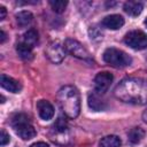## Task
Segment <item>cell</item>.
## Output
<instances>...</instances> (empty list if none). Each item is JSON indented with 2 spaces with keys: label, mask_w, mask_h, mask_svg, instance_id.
<instances>
[{
  "label": "cell",
  "mask_w": 147,
  "mask_h": 147,
  "mask_svg": "<svg viewBox=\"0 0 147 147\" xmlns=\"http://www.w3.org/2000/svg\"><path fill=\"white\" fill-rule=\"evenodd\" d=\"M142 119H144V122H145V123H147V109L142 113Z\"/></svg>",
  "instance_id": "25"
},
{
  "label": "cell",
  "mask_w": 147,
  "mask_h": 147,
  "mask_svg": "<svg viewBox=\"0 0 147 147\" xmlns=\"http://www.w3.org/2000/svg\"><path fill=\"white\" fill-rule=\"evenodd\" d=\"M103 61L114 68H125L132 63L131 56L118 48H107L103 52Z\"/></svg>",
  "instance_id": "4"
},
{
  "label": "cell",
  "mask_w": 147,
  "mask_h": 147,
  "mask_svg": "<svg viewBox=\"0 0 147 147\" xmlns=\"http://www.w3.org/2000/svg\"><path fill=\"white\" fill-rule=\"evenodd\" d=\"M68 2L67 1H63V0H51L49 1V6L52 7V9L55 11V13H62L64 11L65 7H67Z\"/></svg>",
  "instance_id": "20"
},
{
  "label": "cell",
  "mask_w": 147,
  "mask_h": 147,
  "mask_svg": "<svg viewBox=\"0 0 147 147\" xmlns=\"http://www.w3.org/2000/svg\"><path fill=\"white\" fill-rule=\"evenodd\" d=\"M6 37H7V36H6L5 31L1 29V30H0V42H1V44H3V42H5V40H6Z\"/></svg>",
  "instance_id": "24"
},
{
  "label": "cell",
  "mask_w": 147,
  "mask_h": 147,
  "mask_svg": "<svg viewBox=\"0 0 147 147\" xmlns=\"http://www.w3.org/2000/svg\"><path fill=\"white\" fill-rule=\"evenodd\" d=\"M87 103L88 107L94 111H101L107 108L106 102L99 96L98 93H90L87 96Z\"/></svg>",
  "instance_id": "13"
},
{
  "label": "cell",
  "mask_w": 147,
  "mask_h": 147,
  "mask_svg": "<svg viewBox=\"0 0 147 147\" xmlns=\"http://www.w3.org/2000/svg\"><path fill=\"white\" fill-rule=\"evenodd\" d=\"M37 110L41 119L49 121L54 116V107L47 100H39L37 102Z\"/></svg>",
  "instance_id": "10"
},
{
  "label": "cell",
  "mask_w": 147,
  "mask_h": 147,
  "mask_svg": "<svg viewBox=\"0 0 147 147\" xmlns=\"http://www.w3.org/2000/svg\"><path fill=\"white\" fill-rule=\"evenodd\" d=\"M145 25L147 26V17H146V20H145Z\"/></svg>",
  "instance_id": "27"
},
{
  "label": "cell",
  "mask_w": 147,
  "mask_h": 147,
  "mask_svg": "<svg viewBox=\"0 0 147 147\" xmlns=\"http://www.w3.org/2000/svg\"><path fill=\"white\" fill-rule=\"evenodd\" d=\"M64 48L68 53H70L72 56L84 60V61H91V55L88 51L76 39L68 38L64 41Z\"/></svg>",
  "instance_id": "7"
},
{
  "label": "cell",
  "mask_w": 147,
  "mask_h": 147,
  "mask_svg": "<svg viewBox=\"0 0 147 147\" xmlns=\"http://www.w3.org/2000/svg\"><path fill=\"white\" fill-rule=\"evenodd\" d=\"M142 3L139 1H126L124 3V11L130 16H138L142 11Z\"/></svg>",
  "instance_id": "14"
},
{
  "label": "cell",
  "mask_w": 147,
  "mask_h": 147,
  "mask_svg": "<svg viewBox=\"0 0 147 147\" xmlns=\"http://www.w3.org/2000/svg\"><path fill=\"white\" fill-rule=\"evenodd\" d=\"M6 14H7V10H6V8H5L3 6H0V21L5 20V17H6Z\"/></svg>",
  "instance_id": "22"
},
{
  "label": "cell",
  "mask_w": 147,
  "mask_h": 147,
  "mask_svg": "<svg viewBox=\"0 0 147 147\" xmlns=\"http://www.w3.org/2000/svg\"><path fill=\"white\" fill-rule=\"evenodd\" d=\"M16 52H17V55H18L21 59L25 60V61H29V60H31V59L33 57L32 47L29 46V45H26V44L23 42V41H21V42H18V44L16 45Z\"/></svg>",
  "instance_id": "15"
},
{
  "label": "cell",
  "mask_w": 147,
  "mask_h": 147,
  "mask_svg": "<svg viewBox=\"0 0 147 147\" xmlns=\"http://www.w3.org/2000/svg\"><path fill=\"white\" fill-rule=\"evenodd\" d=\"M38 39H39L38 32H37L34 29H30V30H28V31L23 34V42H25L26 45L31 46L32 48L37 45Z\"/></svg>",
  "instance_id": "19"
},
{
  "label": "cell",
  "mask_w": 147,
  "mask_h": 147,
  "mask_svg": "<svg viewBox=\"0 0 147 147\" xmlns=\"http://www.w3.org/2000/svg\"><path fill=\"white\" fill-rule=\"evenodd\" d=\"M1 102H5V96L3 95H1Z\"/></svg>",
  "instance_id": "26"
},
{
  "label": "cell",
  "mask_w": 147,
  "mask_h": 147,
  "mask_svg": "<svg viewBox=\"0 0 147 147\" xmlns=\"http://www.w3.org/2000/svg\"><path fill=\"white\" fill-rule=\"evenodd\" d=\"M15 18H16V22L20 28H25L32 23L33 15L28 10H22L15 15Z\"/></svg>",
  "instance_id": "16"
},
{
  "label": "cell",
  "mask_w": 147,
  "mask_h": 147,
  "mask_svg": "<svg viewBox=\"0 0 147 147\" xmlns=\"http://www.w3.org/2000/svg\"><path fill=\"white\" fill-rule=\"evenodd\" d=\"M57 101L63 114L69 118H76L80 111V95L72 85H64L57 92Z\"/></svg>",
  "instance_id": "2"
},
{
  "label": "cell",
  "mask_w": 147,
  "mask_h": 147,
  "mask_svg": "<svg viewBox=\"0 0 147 147\" xmlns=\"http://www.w3.org/2000/svg\"><path fill=\"white\" fill-rule=\"evenodd\" d=\"M124 42L133 49H145L147 48V34L141 30H132L125 34Z\"/></svg>",
  "instance_id": "6"
},
{
  "label": "cell",
  "mask_w": 147,
  "mask_h": 147,
  "mask_svg": "<svg viewBox=\"0 0 147 147\" xmlns=\"http://www.w3.org/2000/svg\"><path fill=\"white\" fill-rule=\"evenodd\" d=\"M9 141H10L9 134H8L5 130H1V132H0V145H1V146H5V145H7Z\"/></svg>",
  "instance_id": "21"
},
{
  "label": "cell",
  "mask_w": 147,
  "mask_h": 147,
  "mask_svg": "<svg viewBox=\"0 0 147 147\" xmlns=\"http://www.w3.org/2000/svg\"><path fill=\"white\" fill-rule=\"evenodd\" d=\"M127 137H129V142L131 145H137L145 138V130L142 127H133L130 130Z\"/></svg>",
  "instance_id": "17"
},
{
  "label": "cell",
  "mask_w": 147,
  "mask_h": 147,
  "mask_svg": "<svg viewBox=\"0 0 147 147\" xmlns=\"http://www.w3.org/2000/svg\"><path fill=\"white\" fill-rule=\"evenodd\" d=\"M114 77L108 71H101L94 77V91L98 94H103L110 86Z\"/></svg>",
  "instance_id": "9"
},
{
  "label": "cell",
  "mask_w": 147,
  "mask_h": 147,
  "mask_svg": "<svg viewBox=\"0 0 147 147\" xmlns=\"http://www.w3.org/2000/svg\"><path fill=\"white\" fill-rule=\"evenodd\" d=\"M0 79H1V86L5 90H7V91H9L11 93H18L21 91V88H22L21 84L16 79H14V78L5 75V74L1 75Z\"/></svg>",
  "instance_id": "12"
},
{
  "label": "cell",
  "mask_w": 147,
  "mask_h": 147,
  "mask_svg": "<svg viewBox=\"0 0 147 147\" xmlns=\"http://www.w3.org/2000/svg\"><path fill=\"white\" fill-rule=\"evenodd\" d=\"M121 139L117 136L110 134V136H106L103 137L100 142H99V147H121Z\"/></svg>",
  "instance_id": "18"
},
{
  "label": "cell",
  "mask_w": 147,
  "mask_h": 147,
  "mask_svg": "<svg viewBox=\"0 0 147 147\" xmlns=\"http://www.w3.org/2000/svg\"><path fill=\"white\" fill-rule=\"evenodd\" d=\"M101 24L107 28V29H110V30H117L119 28H122L124 25V18L121 16V15H117V14H113V15H108L106 16Z\"/></svg>",
  "instance_id": "11"
},
{
  "label": "cell",
  "mask_w": 147,
  "mask_h": 147,
  "mask_svg": "<svg viewBox=\"0 0 147 147\" xmlns=\"http://www.w3.org/2000/svg\"><path fill=\"white\" fill-rule=\"evenodd\" d=\"M10 125L14 129L15 133L23 140H30L37 134L34 127L32 126L29 117L25 114L13 115V117L10 118Z\"/></svg>",
  "instance_id": "3"
},
{
  "label": "cell",
  "mask_w": 147,
  "mask_h": 147,
  "mask_svg": "<svg viewBox=\"0 0 147 147\" xmlns=\"http://www.w3.org/2000/svg\"><path fill=\"white\" fill-rule=\"evenodd\" d=\"M30 147H49L46 142H44V141H38V142H34V144H32Z\"/></svg>",
  "instance_id": "23"
},
{
  "label": "cell",
  "mask_w": 147,
  "mask_h": 147,
  "mask_svg": "<svg viewBox=\"0 0 147 147\" xmlns=\"http://www.w3.org/2000/svg\"><path fill=\"white\" fill-rule=\"evenodd\" d=\"M45 54L48 57V60L52 61L53 63H60L63 61L65 56V48L59 40H55L49 42V45L45 51Z\"/></svg>",
  "instance_id": "8"
},
{
  "label": "cell",
  "mask_w": 147,
  "mask_h": 147,
  "mask_svg": "<svg viewBox=\"0 0 147 147\" xmlns=\"http://www.w3.org/2000/svg\"><path fill=\"white\" fill-rule=\"evenodd\" d=\"M114 95L131 105H147V80L142 78H124L114 90Z\"/></svg>",
  "instance_id": "1"
},
{
  "label": "cell",
  "mask_w": 147,
  "mask_h": 147,
  "mask_svg": "<svg viewBox=\"0 0 147 147\" xmlns=\"http://www.w3.org/2000/svg\"><path fill=\"white\" fill-rule=\"evenodd\" d=\"M51 139L60 145H64L68 142L69 139V130H68V123L64 119V117L60 116L53 127H52V133H51Z\"/></svg>",
  "instance_id": "5"
}]
</instances>
